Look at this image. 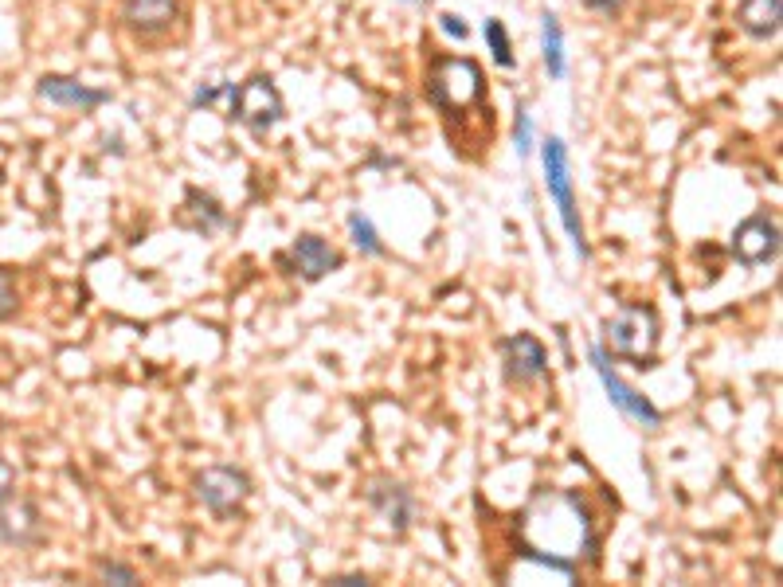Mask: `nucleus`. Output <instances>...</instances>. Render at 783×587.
<instances>
[{"instance_id": "1", "label": "nucleus", "mask_w": 783, "mask_h": 587, "mask_svg": "<svg viewBox=\"0 0 783 587\" xmlns=\"http://www.w3.org/2000/svg\"><path fill=\"white\" fill-rule=\"evenodd\" d=\"M603 341L615 357H627L643 368L658 349V314L650 306H627L603 325Z\"/></svg>"}, {"instance_id": "2", "label": "nucleus", "mask_w": 783, "mask_h": 587, "mask_svg": "<svg viewBox=\"0 0 783 587\" xmlns=\"http://www.w3.org/2000/svg\"><path fill=\"white\" fill-rule=\"evenodd\" d=\"M545 184H549V196L560 208V220L568 227L572 243H576V255L588 259V243H584V224H580V212H576V192H572V169H568V149L560 137L545 141Z\"/></svg>"}, {"instance_id": "3", "label": "nucleus", "mask_w": 783, "mask_h": 587, "mask_svg": "<svg viewBox=\"0 0 783 587\" xmlns=\"http://www.w3.org/2000/svg\"><path fill=\"white\" fill-rule=\"evenodd\" d=\"M482 71L470 59H439L431 71V98L443 110H466L474 102H482Z\"/></svg>"}, {"instance_id": "4", "label": "nucleus", "mask_w": 783, "mask_h": 587, "mask_svg": "<svg viewBox=\"0 0 783 587\" xmlns=\"http://www.w3.org/2000/svg\"><path fill=\"white\" fill-rule=\"evenodd\" d=\"M231 114L243 126H251V130H271V126H278L282 114H286V106H282V94H278L275 79H267V75L247 79L239 91L231 94Z\"/></svg>"}, {"instance_id": "5", "label": "nucleus", "mask_w": 783, "mask_h": 587, "mask_svg": "<svg viewBox=\"0 0 783 587\" xmlns=\"http://www.w3.org/2000/svg\"><path fill=\"white\" fill-rule=\"evenodd\" d=\"M196 497L212 509V513H220V517H228L235 513L247 497H251V478L243 474V470H235V466H208L204 474H196Z\"/></svg>"}, {"instance_id": "6", "label": "nucleus", "mask_w": 783, "mask_h": 587, "mask_svg": "<svg viewBox=\"0 0 783 587\" xmlns=\"http://www.w3.org/2000/svg\"><path fill=\"white\" fill-rule=\"evenodd\" d=\"M592 364H596V372H599V384H603V392L611 396V404L619 407L623 415H631V419H639V423H643V427H650V431H654V427L662 423V411H658V407L650 404L646 396H639L635 388H627V384H623V380H619V376L611 372V364H607V353H603V345H596V349H592Z\"/></svg>"}, {"instance_id": "7", "label": "nucleus", "mask_w": 783, "mask_h": 587, "mask_svg": "<svg viewBox=\"0 0 783 587\" xmlns=\"http://www.w3.org/2000/svg\"><path fill=\"white\" fill-rule=\"evenodd\" d=\"M733 251H737L740 263L748 267H760V263H772L780 255V227L772 216H752L733 231Z\"/></svg>"}, {"instance_id": "8", "label": "nucleus", "mask_w": 783, "mask_h": 587, "mask_svg": "<svg viewBox=\"0 0 783 587\" xmlns=\"http://www.w3.org/2000/svg\"><path fill=\"white\" fill-rule=\"evenodd\" d=\"M549 368V357H545V345L533 337V333H517L506 341V372L509 380L525 384V380H537L545 376Z\"/></svg>"}, {"instance_id": "9", "label": "nucleus", "mask_w": 783, "mask_h": 587, "mask_svg": "<svg viewBox=\"0 0 783 587\" xmlns=\"http://www.w3.org/2000/svg\"><path fill=\"white\" fill-rule=\"evenodd\" d=\"M369 501H372V509L396 529V533H404L408 525H412V517H415V501L412 494L400 486V482H388V478H376L372 482V490H369Z\"/></svg>"}, {"instance_id": "10", "label": "nucleus", "mask_w": 783, "mask_h": 587, "mask_svg": "<svg viewBox=\"0 0 783 587\" xmlns=\"http://www.w3.org/2000/svg\"><path fill=\"white\" fill-rule=\"evenodd\" d=\"M36 94L55 102V106H79V110H94L102 102H110V91H94L79 79H67V75H44L36 83Z\"/></svg>"}, {"instance_id": "11", "label": "nucleus", "mask_w": 783, "mask_h": 587, "mask_svg": "<svg viewBox=\"0 0 783 587\" xmlns=\"http://www.w3.org/2000/svg\"><path fill=\"white\" fill-rule=\"evenodd\" d=\"M290 259H294V271L302 274L306 282H318V278H325L329 271L341 267V255H337L325 239H318V235H302V239L294 243Z\"/></svg>"}, {"instance_id": "12", "label": "nucleus", "mask_w": 783, "mask_h": 587, "mask_svg": "<svg viewBox=\"0 0 783 587\" xmlns=\"http://www.w3.org/2000/svg\"><path fill=\"white\" fill-rule=\"evenodd\" d=\"M122 16L134 32L153 36V32H165L177 20V0H126Z\"/></svg>"}, {"instance_id": "13", "label": "nucleus", "mask_w": 783, "mask_h": 587, "mask_svg": "<svg viewBox=\"0 0 783 587\" xmlns=\"http://www.w3.org/2000/svg\"><path fill=\"white\" fill-rule=\"evenodd\" d=\"M740 28L756 40H768L780 32V0H740Z\"/></svg>"}, {"instance_id": "14", "label": "nucleus", "mask_w": 783, "mask_h": 587, "mask_svg": "<svg viewBox=\"0 0 783 587\" xmlns=\"http://www.w3.org/2000/svg\"><path fill=\"white\" fill-rule=\"evenodd\" d=\"M541 55H545V67L553 79H564V32H560V20L553 12L541 16Z\"/></svg>"}, {"instance_id": "15", "label": "nucleus", "mask_w": 783, "mask_h": 587, "mask_svg": "<svg viewBox=\"0 0 783 587\" xmlns=\"http://www.w3.org/2000/svg\"><path fill=\"white\" fill-rule=\"evenodd\" d=\"M349 231H353V243H357V247H361L365 255H384V243H380L376 227L369 224V216L353 212V216H349Z\"/></svg>"}, {"instance_id": "16", "label": "nucleus", "mask_w": 783, "mask_h": 587, "mask_svg": "<svg viewBox=\"0 0 783 587\" xmlns=\"http://www.w3.org/2000/svg\"><path fill=\"white\" fill-rule=\"evenodd\" d=\"M486 44L494 51V63L498 67H513V47H509L506 24L502 20H486Z\"/></svg>"}, {"instance_id": "17", "label": "nucleus", "mask_w": 783, "mask_h": 587, "mask_svg": "<svg viewBox=\"0 0 783 587\" xmlns=\"http://www.w3.org/2000/svg\"><path fill=\"white\" fill-rule=\"evenodd\" d=\"M16 306H20V290H16V274L4 271L0 267V321H8V317L16 314Z\"/></svg>"}, {"instance_id": "18", "label": "nucleus", "mask_w": 783, "mask_h": 587, "mask_svg": "<svg viewBox=\"0 0 783 587\" xmlns=\"http://www.w3.org/2000/svg\"><path fill=\"white\" fill-rule=\"evenodd\" d=\"M513 130H517V153L529 157V153H533V122H529L525 110H517V126H513Z\"/></svg>"}, {"instance_id": "19", "label": "nucleus", "mask_w": 783, "mask_h": 587, "mask_svg": "<svg viewBox=\"0 0 783 587\" xmlns=\"http://www.w3.org/2000/svg\"><path fill=\"white\" fill-rule=\"evenodd\" d=\"M12 494H16V470H12V466L0 458V509L8 505V497H12Z\"/></svg>"}, {"instance_id": "20", "label": "nucleus", "mask_w": 783, "mask_h": 587, "mask_svg": "<svg viewBox=\"0 0 783 587\" xmlns=\"http://www.w3.org/2000/svg\"><path fill=\"white\" fill-rule=\"evenodd\" d=\"M102 576L106 580H118V584H138V572L134 568H122V564H102Z\"/></svg>"}, {"instance_id": "21", "label": "nucleus", "mask_w": 783, "mask_h": 587, "mask_svg": "<svg viewBox=\"0 0 783 587\" xmlns=\"http://www.w3.org/2000/svg\"><path fill=\"white\" fill-rule=\"evenodd\" d=\"M584 4H588L592 12H599V16H619L627 0H584Z\"/></svg>"}, {"instance_id": "22", "label": "nucleus", "mask_w": 783, "mask_h": 587, "mask_svg": "<svg viewBox=\"0 0 783 587\" xmlns=\"http://www.w3.org/2000/svg\"><path fill=\"white\" fill-rule=\"evenodd\" d=\"M443 32L455 36V40H466V24H462L459 16H443Z\"/></svg>"}, {"instance_id": "23", "label": "nucleus", "mask_w": 783, "mask_h": 587, "mask_svg": "<svg viewBox=\"0 0 783 587\" xmlns=\"http://www.w3.org/2000/svg\"><path fill=\"white\" fill-rule=\"evenodd\" d=\"M333 584H369V580H365V576H337Z\"/></svg>"}]
</instances>
